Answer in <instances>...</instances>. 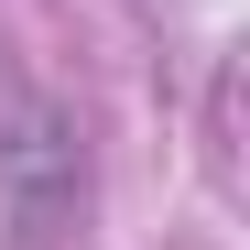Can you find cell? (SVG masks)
I'll use <instances>...</instances> for the list:
<instances>
[{
	"label": "cell",
	"instance_id": "cell-1",
	"mask_svg": "<svg viewBox=\"0 0 250 250\" xmlns=\"http://www.w3.org/2000/svg\"><path fill=\"white\" fill-rule=\"evenodd\" d=\"M0 218L11 250H65L87 218V131L22 55H0Z\"/></svg>",
	"mask_w": 250,
	"mask_h": 250
}]
</instances>
